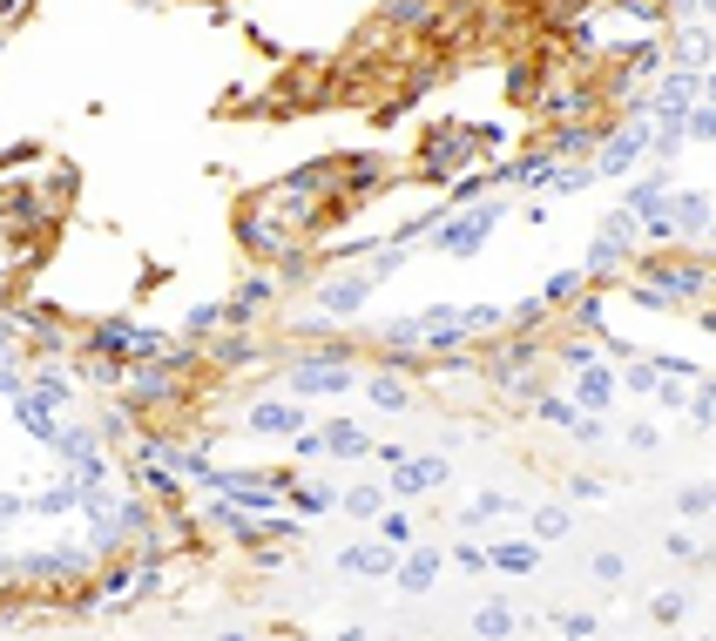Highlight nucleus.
I'll use <instances>...</instances> for the list:
<instances>
[{"label":"nucleus","mask_w":716,"mask_h":641,"mask_svg":"<svg viewBox=\"0 0 716 641\" xmlns=\"http://www.w3.org/2000/svg\"><path fill=\"white\" fill-rule=\"evenodd\" d=\"M574 392H582V405H588V412H602V405H608V392H616V378L582 358V378H574Z\"/></svg>","instance_id":"nucleus-7"},{"label":"nucleus","mask_w":716,"mask_h":641,"mask_svg":"<svg viewBox=\"0 0 716 641\" xmlns=\"http://www.w3.org/2000/svg\"><path fill=\"white\" fill-rule=\"evenodd\" d=\"M75 507V487H55V493H41V513H68Z\"/></svg>","instance_id":"nucleus-21"},{"label":"nucleus","mask_w":716,"mask_h":641,"mask_svg":"<svg viewBox=\"0 0 716 641\" xmlns=\"http://www.w3.org/2000/svg\"><path fill=\"white\" fill-rule=\"evenodd\" d=\"M325 453H345V459L365 453V432H358V426H332V432H325Z\"/></svg>","instance_id":"nucleus-12"},{"label":"nucleus","mask_w":716,"mask_h":641,"mask_svg":"<svg viewBox=\"0 0 716 641\" xmlns=\"http://www.w3.org/2000/svg\"><path fill=\"white\" fill-rule=\"evenodd\" d=\"M676 223H683V230H710V203H703V196H683Z\"/></svg>","instance_id":"nucleus-14"},{"label":"nucleus","mask_w":716,"mask_h":641,"mask_svg":"<svg viewBox=\"0 0 716 641\" xmlns=\"http://www.w3.org/2000/svg\"><path fill=\"white\" fill-rule=\"evenodd\" d=\"M345 358H318V365H298V392H345Z\"/></svg>","instance_id":"nucleus-3"},{"label":"nucleus","mask_w":716,"mask_h":641,"mask_svg":"<svg viewBox=\"0 0 716 641\" xmlns=\"http://www.w3.org/2000/svg\"><path fill=\"white\" fill-rule=\"evenodd\" d=\"M365 290H372V277H345V284H332V290H325V310H352V304H365Z\"/></svg>","instance_id":"nucleus-9"},{"label":"nucleus","mask_w":716,"mask_h":641,"mask_svg":"<svg viewBox=\"0 0 716 641\" xmlns=\"http://www.w3.org/2000/svg\"><path fill=\"white\" fill-rule=\"evenodd\" d=\"M534 527H541V541H561V533H568V513H561V507H541Z\"/></svg>","instance_id":"nucleus-18"},{"label":"nucleus","mask_w":716,"mask_h":641,"mask_svg":"<svg viewBox=\"0 0 716 641\" xmlns=\"http://www.w3.org/2000/svg\"><path fill=\"white\" fill-rule=\"evenodd\" d=\"M487 553L507 567V574H534V567H541V561H534V547H487Z\"/></svg>","instance_id":"nucleus-11"},{"label":"nucleus","mask_w":716,"mask_h":641,"mask_svg":"<svg viewBox=\"0 0 716 641\" xmlns=\"http://www.w3.org/2000/svg\"><path fill=\"white\" fill-rule=\"evenodd\" d=\"M338 567H345V574H392V547H345L338 553Z\"/></svg>","instance_id":"nucleus-4"},{"label":"nucleus","mask_w":716,"mask_h":641,"mask_svg":"<svg viewBox=\"0 0 716 641\" xmlns=\"http://www.w3.org/2000/svg\"><path fill=\"white\" fill-rule=\"evenodd\" d=\"M676 507H683V513H690V520H696V513H710V493H703V487H690V493H683V499H676Z\"/></svg>","instance_id":"nucleus-22"},{"label":"nucleus","mask_w":716,"mask_h":641,"mask_svg":"<svg viewBox=\"0 0 716 641\" xmlns=\"http://www.w3.org/2000/svg\"><path fill=\"white\" fill-rule=\"evenodd\" d=\"M298 507H304V513H325V507H332V487H325V493H318V487H298Z\"/></svg>","instance_id":"nucleus-20"},{"label":"nucleus","mask_w":716,"mask_h":641,"mask_svg":"<svg viewBox=\"0 0 716 641\" xmlns=\"http://www.w3.org/2000/svg\"><path fill=\"white\" fill-rule=\"evenodd\" d=\"M95 344H101V352L115 358V352H129L135 338H129V324H101V331H95Z\"/></svg>","instance_id":"nucleus-16"},{"label":"nucleus","mask_w":716,"mask_h":641,"mask_svg":"<svg viewBox=\"0 0 716 641\" xmlns=\"http://www.w3.org/2000/svg\"><path fill=\"white\" fill-rule=\"evenodd\" d=\"M433 574H439V553H433V547H426V553H413V561L399 567V581L413 587V594H419V587H433Z\"/></svg>","instance_id":"nucleus-8"},{"label":"nucleus","mask_w":716,"mask_h":641,"mask_svg":"<svg viewBox=\"0 0 716 641\" xmlns=\"http://www.w3.org/2000/svg\"><path fill=\"white\" fill-rule=\"evenodd\" d=\"M447 479V459H399V493H426Z\"/></svg>","instance_id":"nucleus-6"},{"label":"nucleus","mask_w":716,"mask_h":641,"mask_svg":"<svg viewBox=\"0 0 716 641\" xmlns=\"http://www.w3.org/2000/svg\"><path fill=\"white\" fill-rule=\"evenodd\" d=\"M250 426H258V432H298V412L291 405H258V412H250Z\"/></svg>","instance_id":"nucleus-10"},{"label":"nucleus","mask_w":716,"mask_h":641,"mask_svg":"<svg viewBox=\"0 0 716 641\" xmlns=\"http://www.w3.org/2000/svg\"><path fill=\"white\" fill-rule=\"evenodd\" d=\"M493 216H500V203H487V210H467V216L453 223V230H439L433 244H439V250H473V244H480V236L493 230Z\"/></svg>","instance_id":"nucleus-2"},{"label":"nucleus","mask_w":716,"mask_h":641,"mask_svg":"<svg viewBox=\"0 0 716 641\" xmlns=\"http://www.w3.org/2000/svg\"><path fill=\"white\" fill-rule=\"evenodd\" d=\"M690 95H696V75H676L669 89H662V109H690Z\"/></svg>","instance_id":"nucleus-17"},{"label":"nucleus","mask_w":716,"mask_h":641,"mask_svg":"<svg viewBox=\"0 0 716 641\" xmlns=\"http://www.w3.org/2000/svg\"><path fill=\"white\" fill-rule=\"evenodd\" d=\"M507 628H514L507 608H480V615H473V635H507Z\"/></svg>","instance_id":"nucleus-13"},{"label":"nucleus","mask_w":716,"mask_h":641,"mask_svg":"<svg viewBox=\"0 0 716 641\" xmlns=\"http://www.w3.org/2000/svg\"><path fill=\"white\" fill-rule=\"evenodd\" d=\"M365 392H372V405H392V412H399V405H405V392H399V378H372V385H365Z\"/></svg>","instance_id":"nucleus-15"},{"label":"nucleus","mask_w":716,"mask_h":641,"mask_svg":"<svg viewBox=\"0 0 716 641\" xmlns=\"http://www.w3.org/2000/svg\"><path fill=\"white\" fill-rule=\"evenodd\" d=\"M345 507H352V513H379V487H352Z\"/></svg>","instance_id":"nucleus-19"},{"label":"nucleus","mask_w":716,"mask_h":641,"mask_svg":"<svg viewBox=\"0 0 716 641\" xmlns=\"http://www.w3.org/2000/svg\"><path fill=\"white\" fill-rule=\"evenodd\" d=\"M203 479H210L216 493H237L244 507H278V487H270V479H258V473H216V466H210Z\"/></svg>","instance_id":"nucleus-1"},{"label":"nucleus","mask_w":716,"mask_h":641,"mask_svg":"<svg viewBox=\"0 0 716 641\" xmlns=\"http://www.w3.org/2000/svg\"><path fill=\"white\" fill-rule=\"evenodd\" d=\"M642 142H649V122H636V129H622L616 142H608V155H602V169L595 176H616V169H628V155H636Z\"/></svg>","instance_id":"nucleus-5"}]
</instances>
